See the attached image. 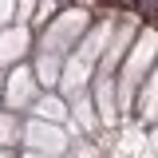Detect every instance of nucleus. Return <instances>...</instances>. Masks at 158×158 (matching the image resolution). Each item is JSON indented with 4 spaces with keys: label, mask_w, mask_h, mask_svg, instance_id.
<instances>
[{
    "label": "nucleus",
    "mask_w": 158,
    "mask_h": 158,
    "mask_svg": "<svg viewBox=\"0 0 158 158\" xmlns=\"http://www.w3.org/2000/svg\"><path fill=\"white\" fill-rule=\"evenodd\" d=\"M32 146H40V150H52V154H59L63 150V135L59 131H44V127H32Z\"/></svg>",
    "instance_id": "f257e3e1"
},
{
    "label": "nucleus",
    "mask_w": 158,
    "mask_h": 158,
    "mask_svg": "<svg viewBox=\"0 0 158 158\" xmlns=\"http://www.w3.org/2000/svg\"><path fill=\"white\" fill-rule=\"evenodd\" d=\"M28 52V32L20 28V32H8V36L0 40V56L4 59H12V56H24Z\"/></svg>",
    "instance_id": "f03ea898"
},
{
    "label": "nucleus",
    "mask_w": 158,
    "mask_h": 158,
    "mask_svg": "<svg viewBox=\"0 0 158 158\" xmlns=\"http://www.w3.org/2000/svg\"><path fill=\"white\" fill-rule=\"evenodd\" d=\"M36 111H40L44 118H59V115H63V103H59L56 95H48V99H40V103H36Z\"/></svg>",
    "instance_id": "7ed1b4c3"
},
{
    "label": "nucleus",
    "mask_w": 158,
    "mask_h": 158,
    "mask_svg": "<svg viewBox=\"0 0 158 158\" xmlns=\"http://www.w3.org/2000/svg\"><path fill=\"white\" fill-rule=\"evenodd\" d=\"M131 4H135L142 16H158V0H131Z\"/></svg>",
    "instance_id": "20e7f679"
},
{
    "label": "nucleus",
    "mask_w": 158,
    "mask_h": 158,
    "mask_svg": "<svg viewBox=\"0 0 158 158\" xmlns=\"http://www.w3.org/2000/svg\"><path fill=\"white\" fill-rule=\"evenodd\" d=\"M107 4H131V0H107Z\"/></svg>",
    "instance_id": "39448f33"
}]
</instances>
